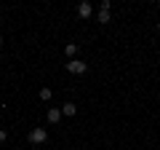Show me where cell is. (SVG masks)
Segmentation results:
<instances>
[{
  "label": "cell",
  "mask_w": 160,
  "mask_h": 150,
  "mask_svg": "<svg viewBox=\"0 0 160 150\" xmlns=\"http://www.w3.org/2000/svg\"><path fill=\"white\" fill-rule=\"evenodd\" d=\"M48 139V134H46V129H32L29 131V142H35V145H40V142H46Z\"/></svg>",
  "instance_id": "cell-1"
},
{
  "label": "cell",
  "mask_w": 160,
  "mask_h": 150,
  "mask_svg": "<svg viewBox=\"0 0 160 150\" xmlns=\"http://www.w3.org/2000/svg\"><path fill=\"white\" fill-rule=\"evenodd\" d=\"M67 70H69V72H75V75H78V72H86V64L80 62V59H72V62L67 64Z\"/></svg>",
  "instance_id": "cell-2"
},
{
  "label": "cell",
  "mask_w": 160,
  "mask_h": 150,
  "mask_svg": "<svg viewBox=\"0 0 160 150\" xmlns=\"http://www.w3.org/2000/svg\"><path fill=\"white\" fill-rule=\"evenodd\" d=\"M62 113H64V115H75V113H78V104L67 102V104H64V107H62Z\"/></svg>",
  "instance_id": "cell-3"
},
{
  "label": "cell",
  "mask_w": 160,
  "mask_h": 150,
  "mask_svg": "<svg viewBox=\"0 0 160 150\" xmlns=\"http://www.w3.org/2000/svg\"><path fill=\"white\" fill-rule=\"evenodd\" d=\"M78 13H80V16H83V19H86V16H91V6H88V3H80Z\"/></svg>",
  "instance_id": "cell-4"
},
{
  "label": "cell",
  "mask_w": 160,
  "mask_h": 150,
  "mask_svg": "<svg viewBox=\"0 0 160 150\" xmlns=\"http://www.w3.org/2000/svg\"><path fill=\"white\" fill-rule=\"evenodd\" d=\"M59 118H62V110H56V107H53V110H48V121H51V123H56Z\"/></svg>",
  "instance_id": "cell-5"
},
{
  "label": "cell",
  "mask_w": 160,
  "mask_h": 150,
  "mask_svg": "<svg viewBox=\"0 0 160 150\" xmlns=\"http://www.w3.org/2000/svg\"><path fill=\"white\" fill-rule=\"evenodd\" d=\"M99 22H102V24L109 22V11H99Z\"/></svg>",
  "instance_id": "cell-6"
},
{
  "label": "cell",
  "mask_w": 160,
  "mask_h": 150,
  "mask_svg": "<svg viewBox=\"0 0 160 150\" xmlns=\"http://www.w3.org/2000/svg\"><path fill=\"white\" fill-rule=\"evenodd\" d=\"M40 99H51V88H43L40 91Z\"/></svg>",
  "instance_id": "cell-7"
},
{
  "label": "cell",
  "mask_w": 160,
  "mask_h": 150,
  "mask_svg": "<svg viewBox=\"0 0 160 150\" xmlns=\"http://www.w3.org/2000/svg\"><path fill=\"white\" fill-rule=\"evenodd\" d=\"M0 46H3V38H0Z\"/></svg>",
  "instance_id": "cell-8"
}]
</instances>
